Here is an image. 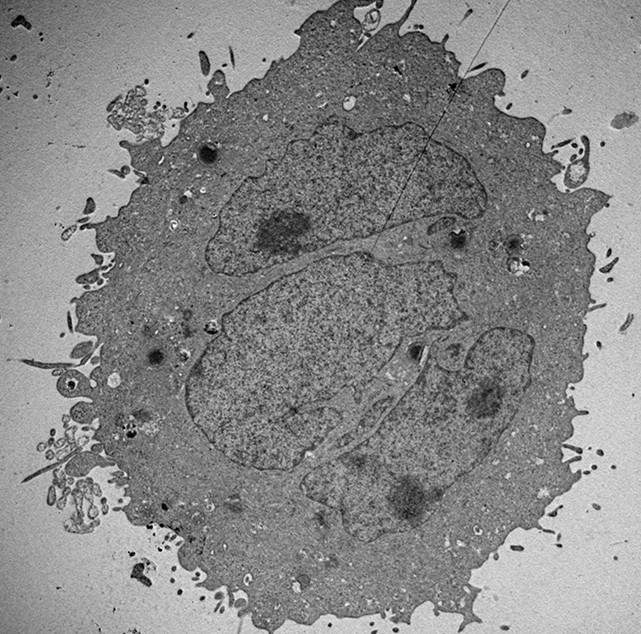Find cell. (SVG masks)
I'll return each mask as SVG.
<instances>
[{"instance_id":"6da1fadb","label":"cell","mask_w":641,"mask_h":634,"mask_svg":"<svg viewBox=\"0 0 641 634\" xmlns=\"http://www.w3.org/2000/svg\"><path fill=\"white\" fill-rule=\"evenodd\" d=\"M419 263L366 253L328 257L284 276L228 313L192 371L196 401L234 443L263 450L341 420L331 405L362 388L402 340L434 329Z\"/></svg>"},{"instance_id":"7a4b0ae2","label":"cell","mask_w":641,"mask_h":634,"mask_svg":"<svg viewBox=\"0 0 641 634\" xmlns=\"http://www.w3.org/2000/svg\"><path fill=\"white\" fill-rule=\"evenodd\" d=\"M396 198L392 167L368 138L297 146L232 202L223 263L241 276L376 234L391 228Z\"/></svg>"}]
</instances>
